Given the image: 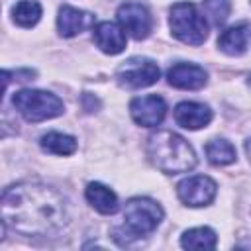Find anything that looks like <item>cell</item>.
I'll use <instances>...</instances> for the list:
<instances>
[{"mask_svg": "<svg viewBox=\"0 0 251 251\" xmlns=\"http://www.w3.org/2000/svg\"><path fill=\"white\" fill-rule=\"evenodd\" d=\"M4 224L24 235L47 237L59 233L69 220L67 200L41 182H18L2 194Z\"/></svg>", "mask_w": 251, "mask_h": 251, "instance_id": "1", "label": "cell"}, {"mask_svg": "<svg viewBox=\"0 0 251 251\" xmlns=\"http://www.w3.org/2000/svg\"><path fill=\"white\" fill-rule=\"evenodd\" d=\"M171 33L186 45H202L208 37V24L192 2H176L169 16Z\"/></svg>", "mask_w": 251, "mask_h": 251, "instance_id": "4", "label": "cell"}, {"mask_svg": "<svg viewBox=\"0 0 251 251\" xmlns=\"http://www.w3.org/2000/svg\"><path fill=\"white\" fill-rule=\"evenodd\" d=\"M216 192H218L216 182L210 176H204V175L188 176V178L180 180L178 186H176V194H178L180 202L190 206V208L208 206L216 198Z\"/></svg>", "mask_w": 251, "mask_h": 251, "instance_id": "7", "label": "cell"}, {"mask_svg": "<svg viewBox=\"0 0 251 251\" xmlns=\"http://www.w3.org/2000/svg\"><path fill=\"white\" fill-rule=\"evenodd\" d=\"M147 155L151 163L165 175L192 171L196 155L190 143L173 131H157L147 139Z\"/></svg>", "mask_w": 251, "mask_h": 251, "instance_id": "2", "label": "cell"}, {"mask_svg": "<svg viewBox=\"0 0 251 251\" xmlns=\"http://www.w3.org/2000/svg\"><path fill=\"white\" fill-rule=\"evenodd\" d=\"M218 243V235L212 227H192L186 229L180 237V245L184 249H214Z\"/></svg>", "mask_w": 251, "mask_h": 251, "instance_id": "16", "label": "cell"}, {"mask_svg": "<svg viewBox=\"0 0 251 251\" xmlns=\"http://www.w3.org/2000/svg\"><path fill=\"white\" fill-rule=\"evenodd\" d=\"M206 157L212 165L224 167L235 161V147L226 139H212L206 145Z\"/></svg>", "mask_w": 251, "mask_h": 251, "instance_id": "19", "label": "cell"}, {"mask_svg": "<svg viewBox=\"0 0 251 251\" xmlns=\"http://www.w3.org/2000/svg\"><path fill=\"white\" fill-rule=\"evenodd\" d=\"M169 84L175 88H182V90H198L206 84L208 75L202 67L192 65V63H176L169 69L167 73Z\"/></svg>", "mask_w": 251, "mask_h": 251, "instance_id": "10", "label": "cell"}, {"mask_svg": "<svg viewBox=\"0 0 251 251\" xmlns=\"http://www.w3.org/2000/svg\"><path fill=\"white\" fill-rule=\"evenodd\" d=\"M245 153H247V157H249V161H251V139L245 141Z\"/></svg>", "mask_w": 251, "mask_h": 251, "instance_id": "21", "label": "cell"}, {"mask_svg": "<svg viewBox=\"0 0 251 251\" xmlns=\"http://www.w3.org/2000/svg\"><path fill=\"white\" fill-rule=\"evenodd\" d=\"M12 18L22 27H31L41 18V4L35 0H20L12 8Z\"/></svg>", "mask_w": 251, "mask_h": 251, "instance_id": "18", "label": "cell"}, {"mask_svg": "<svg viewBox=\"0 0 251 251\" xmlns=\"http://www.w3.org/2000/svg\"><path fill=\"white\" fill-rule=\"evenodd\" d=\"M159 67L151 59L131 57L118 67V82L127 88H145L159 80Z\"/></svg>", "mask_w": 251, "mask_h": 251, "instance_id": "6", "label": "cell"}, {"mask_svg": "<svg viewBox=\"0 0 251 251\" xmlns=\"http://www.w3.org/2000/svg\"><path fill=\"white\" fill-rule=\"evenodd\" d=\"M118 22L124 27L126 33H129L133 39H145L149 37L153 29V18L149 10L139 2H126L118 8Z\"/></svg>", "mask_w": 251, "mask_h": 251, "instance_id": "8", "label": "cell"}, {"mask_svg": "<svg viewBox=\"0 0 251 251\" xmlns=\"http://www.w3.org/2000/svg\"><path fill=\"white\" fill-rule=\"evenodd\" d=\"M94 18L88 12H82L73 6H61L59 16H57V27L63 37H75L88 25H92Z\"/></svg>", "mask_w": 251, "mask_h": 251, "instance_id": "14", "label": "cell"}, {"mask_svg": "<svg viewBox=\"0 0 251 251\" xmlns=\"http://www.w3.org/2000/svg\"><path fill=\"white\" fill-rule=\"evenodd\" d=\"M249 86H251V75H249Z\"/></svg>", "mask_w": 251, "mask_h": 251, "instance_id": "22", "label": "cell"}, {"mask_svg": "<svg viewBox=\"0 0 251 251\" xmlns=\"http://www.w3.org/2000/svg\"><path fill=\"white\" fill-rule=\"evenodd\" d=\"M129 114H131L135 124H139L143 127H155V126H159L163 122V118L167 114V104L157 94L139 96V98L131 100Z\"/></svg>", "mask_w": 251, "mask_h": 251, "instance_id": "9", "label": "cell"}, {"mask_svg": "<svg viewBox=\"0 0 251 251\" xmlns=\"http://www.w3.org/2000/svg\"><path fill=\"white\" fill-rule=\"evenodd\" d=\"M161 220H163V208L155 200L151 198L127 200L126 210H124V227H122L127 235L124 245L155 231Z\"/></svg>", "mask_w": 251, "mask_h": 251, "instance_id": "3", "label": "cell"}, {"mask_svg": "<svg viewBox=\"0 0 251 251\" xmlns=\"http://www.w3.org/2000/svg\"><path fill=\"white\" fill-rule=\"evenodd\" d=\"M12 104L27 122L51 120L65 112L63 100L47 90H20L14 94Z\"/></svg>", "mask_w": 251, "mask_h": 251, "instance_id": "5", "label": "cell"}, {"mask_svg": "<svg viewBox=\"0 0 251 251\" xmlns=\"http://www.w3.org/2000/svg\"><path fill=\"white\" fill-rule=\"evenodd\" d=\"M251 41V25L249 24H235L227 29H224L218 37V47L231 57L243 55Z\"/></svg>", "mask_w": 251, "mask_h": 251, "instance_id": "13", "label": "cell"}, {"mask_svg": "<svg viewBox=\"0 0 251 251\" xmlns=\"http://www.w3.org/2000/svg\"><path fill=\"white\" fill-rule=\"evenodd\" d=\"M41 149H45L47 153H55V155H73L76 151V139L73 135L67 133H59V131H49L39 139Z\"/></svg>", "mask_w": 251, "mask_h": 251, "instance_id": "17", "label": "cell"}, {"mask_svg": "<svg viewBox=\"0 0 251 251\" xmlns=\"http://www.w3.org/2000/svg\"><path fill=\"white\" fill-rule=\"evenodd\" d=\"M92 37H94V43L98 45V49L108 55H118L126 49V31L118 24H112V22L96 24Z\"/></svg>", "mask_w": 251, "mask_h": 251, "instance_id": "11", "label": "cell"}, {"mask_svg": "<svg viewBox=\"0 0 251 251\" xmlns=\"http://www.w3.org/2000/svg\"><path fill=\"white\" fill-rule=\"evenodd\" d=\"M202 10H204V14L210 18V22L214 25H222L229 16L231 4H229V0H204L202 2Z\"/></svg>", "mask_w": 251, "mask_h": 251, "instance_id": "20", "label": "cell"}, {"mask_svg": "<svg viewBox=\"0 0 251 251\" xmlns=\"http://www.w3.org/2000/svg\"><path fill=\"white\" fill-rule=\"evenodd\" d=\"M84 196L88 200V204L98 210L100 214H114L118 210V196L112 188L100 184V182H90L84 190Z\"/></svg>", "mask_w": 251, "mask_h": 251, "instance_id": "15", "label": "cell"}, {"mask_svg": "<svg viewBox=\"0 0 251 251\" xmlns=\"http://www.w3.org/2000/svg\"><path fill=\"white\" fill-rule=\"evenodd\" d=\"M175 120L186 129H200L212 122V110L200 102H180L175 108Z\"/></svg>", "mask_w": 251, "mask_h": 251, "instance_id": "12", "label": "cell"}]
</instances>
